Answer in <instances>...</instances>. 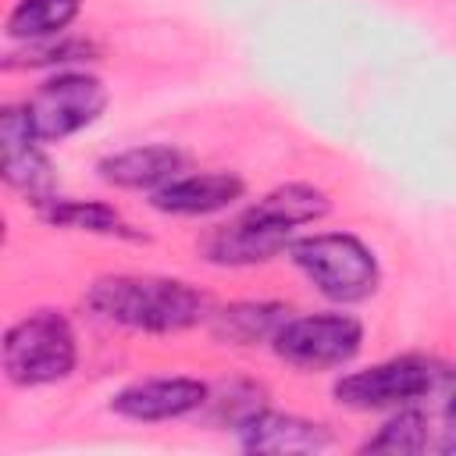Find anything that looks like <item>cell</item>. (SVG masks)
I'll return each mask as SVG.
<instances>
[{
    "mask_svg": "<svg viewBox=\"0 0 456 456\" xmlns=\"http://www.w3.org/2000/svg\"><path fill=\"white\" fill-rule=\"evenodd\" d=\"M82 0H14L4 21V36L11 43H43L57 39L78 18Z\"/></svg>",
    "mask_w": 456,
    "mask_h": 456,
    "instance_id": "16",
    "label": "cell"
},
{
    "mask_svg": "<svg viewBox=\"0 0 456 456\" xmlns=\"http://www.w3.org/2000/svg\"><path fill=\"white\" fill-rule=\"evenodd\" d=\"M246 214L271 228L299 235V228L317 224L331 214V196L314 182H281V185L267 189L264 196H256L246 207Z\"/></svg>",
    "mask_w": 456,
    "mask_h": 456,
    "instance_id": "14",
    "label": "cell"
},
{
    "mask_svg": "<svg viewBox=\"0 0 456 456\" xmlns=\"http://www.w3.org/2000/svg\"><path fill=\"white\" fill-rule=\"evenodd\" d=\"M285 256L328 303L356 306L381 289V260L356 232H299Z\"/></svg>",
    "mask_w": 456,
    "mask_h": 456,
    "instance_id": "2",
    "label": "cell"
},
{
    "mask_svg": "<svg viewBox=\"0 0 456 456\" xmlns=\"http://www.w3.org/2000/svg\"><path fill=\"white\" fill-rule=\"evenodd\" d=\"M289 314L292 306L278 299H235V303L214 306L207 328L221 346L253 349V346H271L274 331L285 324Z\"/></svg>",
    "mask_w": 456,
    "mask_h": 456,
    "instance_id": "13",
    "label": "cell"
},
{
    "mask_svg": "<svg viewBox=\"0 0 456 456\" xmlns=\"http://www.w3.org/2000/svg\"><path fill=\"white\" fill-rule=\"evenodd\" d=\"M246 196V182L235 171H182L157 192H150V207L167 217H210L232 210Z\"/></svg>",
    "mask_w": 456,
    "mask_h": 456,
    "instance_id": "11",
    "label": "cell"
},
{
    "mask_svg": "<svg viewBox=\"0 0 456 456\" xmlns=\"http://www.w3.org/2000/svg\"><path fill=\"white\" fill-rule=\"evenodd\" d=\"M367 328L356 314L346 310H317V314H289L285 324L271 338V353L303 374H324L349 367L363 349Z\"/></svg>",
    "mask_w": 456,
    "mask_h": 456,
    "instance_id": "5",
    "label": "cell"
},
{
    "mask_svg": "<svg viewBox=\"0 0 456 456\" xmlns=\"http://www.w3.org/2000/svg\"><path fill=\"white\" fill-rule=\"evenodd\" d=\"M78 367V335L64 310H32L7 324L0 338V370L14 388H43L71 378Z\"/></svg>",
    "mask_w": 456,
    "mask_h": 456,
    "instance_id": "3",
    "label": "cell"
},
{
    "mask_svg": "<svg viewBox=\"0 0 456 456\" xmlns=\"http://www.w3.org/2000/svg\"><path fill=\"white\" fill-rule=\"evenodd\" d=\"M39 221L50 228L64 232H86V235H103V239H146L135 224L125 221V214L114 203L103 200H75V196H50L36 207Z\"/></svg>",
    "mask_w": 456,
    "mask_h": 456,
    "instance_id": "15",
    "label": "cell"
},
{
    "mask_svg": "<svg viewBox=\"0 0 456 456\" xmlns=\"http://www.w3.org/2000/svg\"><path fill=\"white\" fill-rule=\"evenodd\" d=\"M110 103V89L103 86L100 75L82 71V68H64L46 75L32 96L25 100V114L43 142H64L89 125L103 118Z\"/></svg>",
    "mask_w": 456,
    "mask_h": 456,
    "instance_id": "6",
    "label": "cell"
},
{
    "mask_svg": "<svg viewBox=\"0 0 456 456\" xmlns=\"http://www.w3.org/2000/svg\"><path fill=\"white\" fill-rule=\"evenodd\" d=\"M86 310L114 328L142 335H182L210 321L214 299L167 274H100L82 292Z\"/></svg>",
    "mask_w": 456,
    "mask_h": 456,
    "instance_id": "1",
    "label": "cell"
},
{
    "mask_svg": "<svg viewBox=\"0 0 456 456\" xmlns=\"http://www.w3.org/2000/svg\"><path fill=\"white\" fill-rule=\"evenodd\" d=\"M428 428H431V420H428V413L417 403L413 406L388 410V417L381 420V428L360 442V452H388V456L424 452L431 445Z\"/></svg>",
    "mask_w": 456,
    "mask_h": 456,
    "instance_id": "17",
    "label": "cell"
},
{
    "mask_svg": "<svg viewBox=\"0 0 456 456\" xmlns=\"http://www.w3.org/2000/svg\"><path fill=\"white\" fill-rule=\"evenodd\" d=\"M442 452H456V370L445 381V403H442V438H438Z\"/></svg>",
    "mask_w": 456,
    "mask_h": 456,
    "instance_id": "20",
    "label": "cell"
},
{
    "mask_svg": "<svg viewBox=\"0 0 456 456\" xmlns=\"http://www.w3.org/2000/svg\"><path fill=\"white\" fill-rule=\"evenodd\" d=\"M100 46L93 39H75V36H57V39H43V43H21V50H11L4 57V71H36V68H75L82 61H96Z\"/></svg>",
    "mask_w": 456,
    "mask_h": 456,
    "instance_id": "18",
    "label": "cell"
},
{
    "mask_svg": "<svg viewBox=\"0 0 456 456\" xmlns=\"http://www.w3.org/2000/svg\"><path fill=\"white\" fill-rule=\"evenodd\" d=\"M210 399V381L192 378V374H153V378H135L110 392L107 410L121 420L132 424H164V420H182L192 413H203Z\"/></svg>",
    "mask_w": 456,
    "mask_h": 456,
    "instance_id": "7",
    "label": "cell"
},
{
    "mask_svg": "<svg viewBox=\"0 0 456 456\" xmlns=\"http://www.w3.org/2000/svg\"><path fill=\"white\" fill-rule=\"evenodd\" d=\"M452 370H445L438 360L420 353L388 356L378 363H367L360 370H342L331 385V399L356 413H381L413 406L428 395H435Z\"/></svg>",
    "mask_w": 456,
    "mask_h": 456,
    "instance_id": "4",
    "label": "cell"
},
{
    "mask_svg": "<svg viewBox=\"0 0 456 456\" xmlns=\"http://www.w3.org/2000/svg\"><path fill=\"white\" fill-rule=\"evenodd\" d=\"M260 406H267V392L260 381H249V378H232V381H221V385H210V399L203 406V413L217 424V428H228L235 431L249 413H256Z\"/></svg>",
    "mask_w": 456,
    "mask_h": 456,
    "instance_id": "19",
    "label": "cell"
},
{
    "mask_svg": "<svg viewBox=\"0 0 456 456\" xmlns=\"http://www.w3.org/2000/svg\"><path fill=\"white\" fill-rule=\"evenodd\" d=\"M292 239H296L292 232L271 228V224L249 217L246 210H239L232 221L214 224L200 239V256L214 267H260V264H271L274 256H281Z\"/></svg>",
    "mask_w": 456,
    "mask_h": 456,
    "instance_id": "9",
    "label": "cell"
},
{
    "mask_svg": "<svg viewBox=\"0 0 456 456\" xmlns=\"http://www.w3.org/2000/svg\"><path fill=\"white\" fill-rule=\"evenodd\" d=\"M185 171V153L171 142L125 146L96 160V178L121 192H157Z\"/></svg>",
    "mask_w": 456,
    "mask_h": 456,
    "instance_id": "12",
    "label": "cell"
},
{
    "mask_svg": "<svg viewBox=\"0 0 456 456\" xmlns=\"http://www.w3.org/2000/svg\"><path fill=\"white\" fill-rule=\"evenodd\" d=\"M43 146L46 142L36 135L25 114V103H7L0 110V153H4L0 175H4V185L25 196L32 207L57 196V171Z\"/></svg>",
    "mask_w": 456,
    "mask_h": 456,
    "instance_id": "8",
    "label": "cell"
},
{
    "mask_svg": "<svg viewBox=\"0 0 456 456\" xmlns=\"http://www.w3.org/2000/svg\"><path fill=\"white\" fill-rule=\"evenodd\" d=\"M235 442L242 452H324L335 445V435L324 420L303 417V413H285L260 406L249 413L235 431Z\"/></svg>",
    "mask_w": 456,
    "mask_h": 456,
    "instance_id": "10",
    "label": "cell"
}]
</instances>
